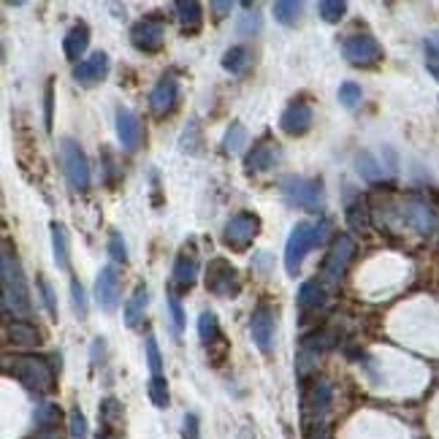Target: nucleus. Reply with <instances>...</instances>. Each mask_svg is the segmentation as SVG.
Returning a JSON list of instances; mask_svg holds the SVG:
<instances>
[{
	"mask_svg": "<svg viewBox=\"0 0 439 439\" xmlns=\"http://www.w3.org/2000/svg\"><path fill=\"white\" fill-rule=\"evenodd\" d=\"M0 274H3V314H19L28 317L33 312V301H30V288L25 279L22 264L17 261L11 242H3V253H0Z\"/></svg>",
	"mask_w": 439,
	"mask_h": 439,
	"instance_id": "nucleus-1",
	"label": "nucleus"
},
{
	"mask_svg": "<svg viewBox=\"0 0 439 439\" xmlns=\"http://www.w3.org/2000/svg\"><path fill=\"white\" fill-rule=\"evenodd\" d=\"M325 231H328V222L320 220V222H296L290 236H288V244H285V268L290 277H296L301 271V264L309 255V250H314L323 239H325Z\"/></svg>",
	"mask_w": 439,
	"mask_h": 439,
	"instance_id": "nucleus-2",
	"label": "nucleus"
},
{
	"mask_svg": "<svg viewBox=\"0 0 439 439\" xmlns=\"http://www.w3.org/2000/svg\"><path fill=\"white\" fill-rule=\"evenodd\" d=\"M6 374L19 380L28 391H36V394H49L54 388V372L52 366L46 363L44 358H36V355H14V358H6Z\"/></svg>",
	"mask_w": 439,
	"mask_h": 439,
	"instance_id": "nucleus-3",
	"label": "nucleus"
},
{
	"mask_svg": "<svg viewBox=\"0 0 439 439\" xmlns=\"http://www.w3.org/2000/svg\"><path fill=\"white\" fill-rule=\"evenodd\" d=\"M282 195L290 206L307 209V212H317L323 209L325 193H323V182L312 179V176H285L282 179Z\"/></svg>",
	"mask_w": 439,
	"mask_h": 439,
	"instance_id": "nucleus-4",
	"label": "nucleus"
},
{
	"mask_svg": "<svg viewBox=\"0 0 439 439\" xmlns=\"http://www.w3.org/2000/svg\"><path fill=\"white\" fill-rule=\"evenodd\" d=\"M204 285L212 296L217 299H233L239 296L242 290V279H239V268L225 261V258H212L206 266V277H204Z\"/></svg>",
	"mask_w": 439,
	"mask_h": 439,
	"instance_id": "nucleus-5",
	"label": "nucleus"
},
{
	"mask_svg": "<svg viewBox=\"0 0 439 439\" xmlns=\"http://www.w3.org/2000/svg\"><path fill=\"white\" fill-rule=\"evenodd\" d=\"M352 258H355V242H352L347 233H339V236L334 239V244H331L325 261H323L320 279H323L325 285H339Z\"/></svg>",
	"mask_w": 439,
	"mask_h": 439,
	"instance_id": "nucleus-6",
	"label": "nucleus"
},
{
	"mask_svg": "<svg viewBox=\"0 0 439 439\" xmlns=\"http://www.w3.org/2000/svg\"><path fill=\"white\" fill-rule=\"evenodd\" d=\"M60 163H63V174H65L68 184L74 190H87L89 187L87 155L82 152V147L74 138H63L60 141Z\"/></svg>",
	"mask_w": 439,
	"mask_h": 439,
	"instance_id": "nucleus-7",
	"label": "nucleus"
},
{
	"mask_svg": "<svg viewBox=\"0 0 439 439\" xmlns=\"http://www.w3.org/2000/svg\"><path fill=\"white\" fill-rule=\"evenodd\" d=\"M261 233V217L258 215H250V212H242V215H233V217L225 222V231H222V242L236 250V253H244Z\"/></svg>",
	"mask_w": 439,
	"mask_h": 439,
	"instance_id": "nucleus-8",
	"label": "nucleus"
},
{
	"mask_svg": "<svg viewBox=\"0 0 439 439\" xmlns=\"http://www.w3.org/2000/svg\"><path fill=\"white\" fill-rule=\"evenodd\" d=\"M342 54L350 65H358V68H372L383 60V46L374 36L369 33H355L350 39H345L342 44Z\"/></svg>",
	"mask_w": 439,
	"mask_h": 439,
	"instance_id": "nucleus-9",
	"label": "nucleus"
},
{
	"mask_svg": "<svg viewBox=\"0 0 439 439\" xmlns=\"http://www.w3.org/2000/svg\"><path fill=\"white\" fill-rule=\"evenodd\" d=\"M95 301L103 312H117L120 301H122V274L117 271V266L106 264L98 271L95 279Z\"/></svg>",
	"mask_w": 439,
	"mask_h": 439,
	"instance_id": "nucleus-10",
	"label": "nucleus"
},
{
	"mask_svg": "<svg viewBox=\"0 0 439 439\" xmlns=\"http://www.w3.org/2000/svg\"><path fill=\"white\" fill-rule=\"evenodd\" d=\"M131 44L144 54H158L166 44V22L160 17L138 19L131 28Z\"/></svg>",
	"mask_w": 439,
	"mask_h": 439,
	"instance_id": "nucleus-11",
	"label": "nucleus"
},
{
	"mask_svg": "<svg viewBox=\"0 0 439 439\" xmlns=\"http://www.w3.org/2000/svg\"><path fill=\"white\" fill-rule=\"evenodd\" d=\"M274 331H277V312L268 304H258L250 317V334H253L255 347L264 355L274 350Z\"/></svg>",
	"mask_w": 439,
	"mask_h": 439,
	"instance_id": "nucleus-12",
	"label": "nucleus"
},
{
	"mask_svg": "<svg viewBox=\"0 0 439 439\" xmlns=\"http://www.w3.org/2000/svg\"><path fill=\"white\" fill-rule=\"evenodd\" d=\"M176 100H179V82H176V76L166 74L149 92V111L158 120H166L176 109Z\"/></svg>",
	"mask_w": 439,
	"mask_h": 439,
	"instance_id": "nucleus-13",
	"label": "nucleus"
},
{
	"mask_svg": "<svg viewBox=\"0 0 439 439\" xmlns=\"http://www.w3.org/2000/svg\"><path fill=\"white\" fill-rule=\"evenodd\" d=\"M106 74H109V54L98 49V52L89 54L87 60L76 63V68H74V82L82 85V87H95V85H100V82L106 79Z\"/></svg>",
	"mask_w": 439,
	"mask_h": 439,
	"instance_id": "nucleus-14",
	"label": "nucleus"
},
{
	"mask_svg": "<svg viewBox=\"0 0 439 439\" xmlns=\"http://www.w3.org/2000/svg\"><path fill=\"white\" fill-rule=\"evenodd\" d=\"M279 160H282V147L271 138H264L253 147L244 166H247V174H264V171H271L274 166H279Z\"/></svg>",
	"mask_w": 439,
	"mask_h": 439,
	"instance_id": "nucleus-15",
	"label": "nucleus"
},
{
	"mask_svg": "<svg viewBox=\"0 0 439 439\" xmlns=\"http://www.w3.org/2000/svg\"><path fill=\"white\" fill-rule=\"evenodd\" d=\"M314 122V114H312V106L304 100H293L282 114H279V131L288 133V136H304L309 133Z\"/></svg>",
	"mask_w": 439,
	"mask_h": 439,
	"instance_id": "nucleus-16",
	"label": "nucleus"
},
{
	"mask_svg": "<svg viewBox=\"0 0 439 439\" xmlns=\"http://www.w3.org/2000/svg\"><path fill=\"white\" fill-rule=\"evenodd\" d=\"M401 217L407 220V225H412L418 233H431L437 228L434 209L420 198H407L404 206H401Z\"/></svg>",
	"mask_w": 439,
	"mask_h": 439,
	"instance_id": "nucleus-17",
	"label": "nucleus"
},
{
	"mask_svg": "<svg viewBox=\"0 0 439 439\" xmlns=\"http://www.w3.org/2000/svg\"><path fill=\"white\" fill-rule=\"evenodd\" d=\"M117 136H120V144L125 152H136L141 147V138H144V128H141V120L138 114L131 109H117Z\"/></svg>",
	"mask_w": 439,
	"mask_h": 439,
	"instance_id": "nucleus-18",
	"label": "nucleus"
},
{
	"mask_svg": "<svg viewBox=\"0 0 439 439\" xmlns=\"http://www.w3.org/2000/svg\"><path fill=\"white\" fill-rule=\"evenodd\" d=\"M52 250H54V264L63 271H71V239H68V228L57 220H52Z\"/></svg>",
	"mask_w": 439,
	"mask_h": 439,
	"instance_id": "nucleus-19",
	"label": "nucleus"
},
{
	"mask_svg": "<svg viewBox=\"0 0 439 439\" xmlns=\"http://www.w3.org/2000/svg\"><path fill=\"white\" fill-rule=\"evenodd\" d=\"M195 279H198V258H195V253L182 250L174 264V285L182 290H190L195 285Z\"/></svg>",
	"mask_w": 439,
	"mask_h": 439,
	"instance_id": "nucleus-20",
	"label": "nucleus"
},
{
	"mask_svg": "<svg viewBox=\"0 0 439 439\" xmlns=\"http://www.w3.org/2000/svg\"><path fill=\"white\" fill-rule=\"evenodd\" d=\"M89 46V28L87 22H76L68 33H65V41H63V52L68 60H79Z\"/></svg>",
	"mask_w": 439,
	"mask_h": 439,
	"instance_id": "nucleus-21",
	"label": "nucleus"
},
{
	"mask_svg": "<svg viewBox=\"0 0 439 439\" xmlns=\"http://www.w3.org/2000/svg\"><path fill=\"white\" fill-rule=\"evenodd\" d=\"M147 304H149V290H147L144 282H138L136 290H133V296L128 299V304H125V325L128 328H138L141 325Z\"/></svg>",
	"mask_w": 439,
	"mask_h": 439,
	"instance_id": "nucleus-22",
	"label": "nucleus"
},
{
	"mask_svg": "<svg viewBox=\"0 0 439 439\" xmlns=\"http://www.w3.org/2000/svg\"><path fill=\"white\" fill-rule=\"evenodd\" d=\"M176 17H179V25L187 36H195L204 25V14H201V3L195 0H179L176 3Z\"/></svg>",
	"mask_w": 439,
	"mask_h": 439,
	"instance_id": "nucleus-23",
	"label": "nucleus"
},
{
	"mask_svg": "<svg viewBox=\"0 0 439 439\" xmlns=\"http://www.w3.org/2000/svg\"><path fill=\"white\" fill-rule=\"evenodd\" d=\"M253 65V52L247 46H231L225 54H222V68L233 76H244Z\"/></svg>",
	"mask_w": 439,
	"mask_h": 439,
	"instance_id": "nucleus-24",
	"label": "nucleus"
},
{
	"mask_svg": "<svg viewBox=\"0 0 439 439\" xmlns=\"http://www.w3.org/2000/svg\"><path fill=\"white\" fill-rule=\"evenodd\" d=\"M6 336H8L11 342H17V345H39V342H41L39 328H36L33 323H28V320H14V323H8Z\"/></svg>",
	"mask_w": 439,
	"mask_h": 439,
	"instance_id": "nucleus-25",
	"label": "nucleus"
},
{
	"mask_svg": "<svg viewBox=\"0 0 439 439\" xmlns=\"http://www.w3.org/2000/svg\"><path fill=\"white\" fill-rule=\"evenodd\" d=\"M345 217L352 231H366L369 228V204L363 195H355L345 206Z\"/></svg>",
	"mask_w": 439,
	"mask_h": 439,
	"instance_id": "nucleus-26",
	"label": "nucleus"
},
{
	"mask_svg": "<svg viewBox=\"0 0 439 439\" xmlns=\"http://www.w3.org/2000/svg\"><path fill=\"white\" fill-rule=\"evenodd\" d=\"M355 169H358V174L363 176L366 182H372V184H377V182H383V179H385V169L377 163V158H374L372 152H358V158H355Z\"/></svg>",
	"mask_w": 439,
	"mask_h": 439,
	"instance_id": "nucleus-27",
	"label": "nucleus"
},
{
	"mask_svg": "<svg viewBox=\"0 0 439 439\" xmlns=\"http://www.w3.org/2000/svg\"><path fill=\"white\" fill-rule=\"evenodd\" d=\"M271 11H274V19L285 28H293L301 19V3H296V0H277Z\"/></svg>",
	"mask_w": 439,
	"mask_h": 439,
	"instance_id": "nucleus-28",
	"label": "nucleus"
},
{
	"mask_svg": "<svg viewBox=\"0 0 439 439\" xmlns=\"http://www.w3.org/2000/svg\"><path fill=\"white\" fill-rule=\"evenodd\" d=\"M325 301V290H323V282L317 279H309L301 285L299 290V307L301 309H317L320 304Z\"/></svg>",
	"mask_w": 439,
	"mask_h": 439,
	"instance_id": "nucleus-29",
	"label": "nucleus"
},
{
	"mask_svg": "<svg viewBox=\"0 0 439 439\" xmlns=\"http://www.w3.org/2000/svg\"><path fill=\"white\" fill-rule=\"evenodd\" d=\"M198 336H201V342L209 347V345H215L220 336V320L215 312H201V317H198Z\"/></svg>",
	"mask_w": 439,
	"mask_h": 439,
	"instance_id": "nucleus-30",
	"label": "nucleus"
},
{
	"mask_svg": "<svg viewBox=\"0 0 439 439\" xmlns=\"http://www.w3.org/2000/svg\"><path fill=\"white\" fill-rule=\"evenodd\" d=\"M244 144H247V128L242 122H231V128H228L225 138H222V152L239 155L244 149Z\"/></svg>",
	"mask_w": 439,
	"mask_h": 439,
	"instance_id": "nucleus-31",
	"label": "nucleus"
},
{
	"mask_svg": "<svg viewBox=\"0 0 439 439\" xmlns=\"http://www.w3.org/2000/svg\"><path fill=\"white\" fill-rule=\"evenodd\" d=\"M317 14H320L323 22L339 25L345 19V14H347V3L345 0H320L317 3Z\"/></svg>",
	"mask_w": 439,
	"mask_h": 439,
	"instance_id": "nucleus-32",
	"label": "nucleus"
},
{
	"mask_svg": "<svg viewBox=\"0 0 439 439\" xmlns=\"http://www.w3.org/2000/svg\"><path fill=\"white\" fill-rule=\"evenodd\" d=\"M147 394H149V401H152L158 409H166V407H169V380H166L163 374L149 377Z\"/></svg>",
	"mask_w": 439,
	"mask_h": 439,
	"instance_id": "nucleus-33",
	"label": "nucleus"
},
{
	"mask_svg": "<svg viewBox=\"0 0 439 439\" xmlns=\"http://www.w3.org/2000/svg\"><path fill=\"white\" fill-rule=\"evenodd\" d=\"M261 28H264V17L255 8L239 14V22H236V33L239 36H255V33H261Z\"/></svg>",
	"mask_w": 439,
	"mask_h": 439,
	"instance_id": "nucleus-34",
	"label": "nucleus"
},
{
	"mask_svg": "<svg viewBox=\"0 0 439 439\" xmlns=\"http://www.w3.org/2000/svg\"><path fill=\"white\" fill-rule=\"evenodd\" d=\"M144 350H147V366H149L152 377H155V374H163V355H160L158 339H155L152 334H147V339H144Z\"/></svg>",
	"mask_w": 439,
	"mask_h": 439,
	"instance_id": "nucleus-35",
	"label": "nucleus"
},
{
	"mask_svg": "<svg viewBox=\"0 0 439 439\" xmlns=\"http://www.w3.org/2000/svg\"><path fill=\"white\" fill-rule=\"evenodd\" d=\"M71 304H74V312H76L79 320H87V293H85L79 279H71Z\"/></svg>",
	"mask_w": 439,
	"mask_h": 439,
	"instance_id": "nucleus-36",
	"label": "nucleus"
},
{
	"mask_svg": "<svg viewBox=\"0 0 439 439\" xmlns=\"http://www.w3.org/2000/svg\"><path fill=\"white\" fill-rule=\"evenodd\" d=\"M169 312H171V328H174V336L179 339L182 336V331H184V309L179 304V296H176L174 290H169Z\"/></svg>",
	"mask_w": 439,
	"mask_h": 439,
	"instance_id": "nucleus-37",
	"label": "nucleus"
},
{
	"mask_svg": "<svg viewBox=\"0 0 439 439\" xmlns=\"http://www.w3.org/2000/svg\"><path fill=\"white\" fill-rule=\"evenodd\" d=\"M68 429H71V437L74 439H87V418H85V412H82L79 407L71 409V415H68Z\"/></svg>",
	"mask_w": 439,
	"mask_h": 439,
	"instance_id": "nucleus-38",
	"label": "nucleus"
},
{
	"mask_svg": "<svg viewBox=\"0 0 439 439\" xmlns=\"http://www.w3.org/2000/svg\"><path fill=\"white\" fill-rule=\"evenodd\" d=\"M361 98H363V92H361V87H358L355 82H345V85L339 87V103H342L345 109H355V106L361 103Z\"/></svg>",
	"mask_w": 439,
	"mask_h": 439,
	"instance_id": "nucleus-39",
	"label": "nucleus"
},
{
	"mask_svg": "<svg viewBox=\"0 0 439 439\" xmlns=\"http://www.w3.org/2000/svg\"><path fill=\"white\" fill-rule=\"evenodd\" d=\"M109 255H111L117 264H128V247H125V242H122V236H120L117 231L109 236Z\"/></svg>",
	"mask_w": 439,
	"mask_h": 439,
	"instance_id": "nucleus-40",
	"label": "nucleus"
},
{
	"mask_svg": "<svg viewBox=\"0 0 439 439\" xmlns=\"http://www.w3.org/2000/svg\"><path fill=\"white\" fill-rule=\"evenodd\" d=\"M57 418H60V409H57L54 404H41L39 412H36V420H39L41 426H54Z\"/></svg>",
	"mask_w": 439,
	"mask_h": 439,
	"instance_id": "nucleus-41",
	"label": "nucleus"
},
{
	"mask_svg": "<svg viewBox=\"0 0 439 439\" xmlns=\"http://www.w3.org/2000/svg\"><path fill=\"white\" fill-rule=\"evenodd\" d=\"M39 285H41V299H44V304H46V312L57 320V299H54V290H52V285L46 282L44 277L39 279Z\"/></svg>",
	"mask_w": 439,
	"mask_h": 439,
	"instance_id": "nucleus-42",
	"label": "nucleus"
},
{
	"mask_svg": "<svg viewBox=\"0 0 439 439\" xmlns=\"http://www.w3.org/2000/svg\"><path fill=\"white\" fill-rule=\"evenodd\" d=\"M182 437L184 439H201V423H198V415H184V429H182Z\"/></svg>",
	"mask_w": 439,
	"mask_h": 439,
	"instance_id": "nucleus-43",
	"label": "nucleus"
},
{
	"mask_svg": "<svg viewBox=\"0 0 439 439\" xmlns=\"http://www.w3.org/2000/svg\"><path fill=\"white\" fill-rule=\"evenodd\" d=\"M426 71L439 82V52L431 46H426Z\"/></svg>",
	"mask_w": 439,
	"mask_h": 439,
	"instance_id": "nucleus-44",
	"label": "nucleus"
},
{
	"mask_svg": "<svg viewBox=\"0 0 439 439\" xmlns=\"http://www.w3.org/2000/svg\"><path fill=\"white\" fill-rule=\"evenodd\" d=\"M54 95V87H52V82L46 85V98H44V109H46V131H52V98Z\"/></svg>",
	"mask_w": 439,
	"mask_h": 439,
	"instance_id": "nucleus-45",
	"label": "nucleus"
},
{
	"mask_svg": "<svg viewBox=\"0 0 439 439\" xmlns=\"http://www.w3.org/2000/svg\"><path fill=\"white\" fill-rule=\"evenodd\" d=\"M212 11H215V17L222 19V17H228L231 11H233V3H222V0H215L212 3Z\"/></svg>",
	"mask_w": 439,
	"mask_h": 439,
	"instance_id": "nucleus-46",
	"label": "nucleus"
},
{
	"mask_svg": "<svg viewBox=\"0 0 439 439\" xmlns=\"http://www.w3.org/2000/svg\"><path fill=\"white\" fill-rule=\"evenodd\" d=\"M36 439H63V437H60L57 431H52V429H49V431H44V434H39Z\"/></svg>",
	"mask_w": 439,
	"mask_h": 439,
	"instance_id": "nucleus-47",
	"label": "nucleus"
},
{
	"mask_svg": "<svg viewBox=\"0 0 439 439\" xmlns=\"http://www.w3.org/2000/svg\"><path fill=\"white\" fill-rule=\"evenodd\" d=\"M426 46H431V49H437L439 52V33H431V39H429V44Z\"/></svg>",
	"mask_w": 439,
	"mask_h": 439,
	"instance_id": "nucleus-48",
	"label": "nucleus"
}]
</instances>
